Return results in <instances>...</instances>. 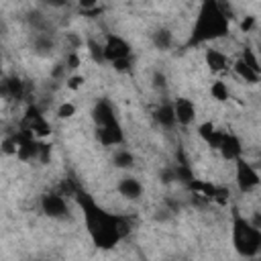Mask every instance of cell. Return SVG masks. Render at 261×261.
I'll return each mask as SVG.
<instances>
[{
  "label": "cell",
  "mask_w": 261,
  "mask_h": 261,
  "mask_svg": "<svg viewBox=\"0 0 261 261\" xmlns=\"http://www.w3.org/2000/svg\"><path fill=\"white\" fill-rule=\"evenodd\" d=\"M96 137H98V143L104 145V147H114V145H120L124 141V135H122V128H120L118 120L100 124L96 128Z\"/></svg>",
  "instance_id": "obj_7"
},
{
  "label": "cell",
  "mask_w": 261,
  "mask_h": 261,
  "mask_svg": "<svg viewBox=\"0 0 261 261\" xmlns=\"http://www.w3.org/2000/svg\"><path fill=\"white\" fill-rule=\"evenodd\" d=\"M210 96H212L216 102H226V100L230 98L228 86H226L222 80H214L212 86H210Z\"/></svg>",
  "instance_id": "obj_18"
},
{
  "label": "cell",
  "mask_w": 261,
  "mask_h": 261,
  "mask_svg": "<svg viewBox=\"0 0 261 261\" xmlns=\"http://www.w3.org/2000/svg\"><path fill=\"white\" fill-rule=\"evenodd\" d=\"M133 163H135V157H133L130 151H126V149H118V151L114 153V165H116V167H120V169H128V167H133Z\"/></svg>",
  "instance_id": "obj_19"
},
{
  "label": "cell",
  "mask_w": 261,
  "mask_h": 261,
  "mask_svg": "<svg viewBox=\"0 0 261 261\" xmlns=\"http://www.w3.org/2000/svg\"><path fill=\"white\" fill-rule=\"evenodd\" d=\"M82 65V61H80V55L75 53V51H71L69 55H67V59H65V67H69V69H77Z\"/></svg>",
  "instance_id": "obj_23"
},
{
  "label": "cell",
  "mask_w": 261,
  "mask_h": 261,
  "mask_svg": "<svg viewBox=\"0 0 261 261\" xmlns=\"http://www.w3.org/2000/svg\"><path fill=\"white\" fill-rule=\"evenodd\" d=\"M84 82H86V77H84V75H77V73H75V75H69V77L65 80V88H67V90H73V92H75V90H80V88L84 86Z\"/></svg>",
  "instance_id": "obj_21"
},
{
  "label": "cell",
  "mask_w": 261,
  "mask_h": 261,
  "mask_svg": "<svg viewBox=\"0 0 261 261\" xmlns=\"http://www.w3.org/2000/svg\"><path fill=\"white\" fill-rule=\"evenodd\" d=\"M232 71H234V75H239L243 82H247V84H251V86H255L257 82H259V75H261V71H257V69H253L249 63H245L241 57L237 59V61H232Z\"/></svg>",
  "instance_id": "obj_14"
},
{
  "label": "cell",
  "mask_w": 261,
  "mask_h": 261,
  "mask_svg": "<svg viewBox=\"0 0 261 261\" xmlns=\"http://www.w3.org/2000/svg\"><path fill=\"white\" fill-rule=\"evenodd\" d=\"M232 245L241 257H255L261 249V230L241 214L232 218Z\"/></svg>",
  "instance_id": "obj_3"
},
{
  "label": "cell",
  "mask_w": 261,
  "mask_h": 261,
  "mask_svg": "<svg viewBox=\"0 0 261 261\" xmlns=\"http://www.w3.org/2000/svg\"><path fill=\"white\" fill-rule=\"evenodd\" d=\"M88 47H90V55L94 61H104V53H102V45L96 43V41H88Z\"/></svg>",
  "instance_id": "obj_22"
},
{
  "label": "cell",
  "mask_w": 261,
  "mask_h": 261,
  "mask_svg": "<svg viewBox=\"0 0 261 261\" xmlns=\"http://www.w3.org/2000/svg\"><path fill=\"white\" fill-rule=\"evenodd\" d=\"M222 130H218L212 122H202L200 126H198V137L208 145V147H212V149H218V145H220V141H222Z\"/></svg>",
  "instance_id": "obj_13"
},
{
  "label": "cell",
  "mask_w": 261,
  "mask_h": 261,
  "mask_svg": "<svg viewBox=\"0 0 261 261\" xmlns=\"http://www.w3.org/2000/svg\"><path fill=\"white\" fill-rule=\"evenodd\" d=\"M80 202L84 204L86 224H88V230H90L94 243H96L98 247H102V249L114 247V245L122 239V234H124V230H126V226L122 224V220H120L118 216H112V214L104 212L102 208H98V206H96L92 200H88V198H84V200L80 198Z\"/></svg>",
  "instance_id": "obj_1"
},
{
  "label": "cell",
  "mask_w": 261,
  "mask_h": 261,
  "mask_svg": "<svg viewBox=\"0 0 261 261\" xmlns=\"http://www.w3.org/2000/svg\"><path fill=\"white\" fill-rule=\"evenodd\" d=\"M77 4H80L82 10H92V8L98 6V0H77Z\"/></svg>",
  "instance_id": "obj_25"
},
{
  "label": "cell",
  "mask_w": 261,
  "mask_h": 261,
  "mask_svg": "<svg viewBox=\"0 0 261 261\" xmlns=\"http://www.w3.org/2000/svg\"><path fill=\"white\" fill-rule=\"evenodd\" d=\"M226 33H228V16L220 8V4L216 0H202L192 41L194 43L214 41V39L224 37Z\"/></svg>",
  "instance_id": "obj_2"
},
{
  "label": "cell",
  "mask_w": 261,
  "mask_h": 261,
  "mask_svg": "<svg viewBox=\"0 0 261 261\" xmlns=\"http://www.w3.org/2000/svg\"><path fill=\"white\" fill-rule=\"evenodd\" d=\"M218 151L222 153V157L226 161H234V159L243 157V145H241L239 137H234V135H226L224 133L222 135V141L218 145Z\"/></svg>",
  "instance_id": "obj_11"
},
{
  "label": "cell",
  "mask_w": 261,
  "mask_h": 261,
  "mask_svg": "<svg viewBox=\"0 0 261 261\" xmlns=\"http://www.w3.org/2000/svg\"><path fill=\"white\" fill-rule=\"evenodd\" d=\"M73 114H75V104H71V102L59 104V108H57V116L59 118H71Z\"/></svg>",
  "instance_id": "obj_20"
},
{
  "label": "cell",
  "mask_w": 261,
  "mask_h": 261,
  "mask_svg": "<svg viewBox=\"0 0 261 261\" xmlns=\"http://www.w3.org/2000/svg\"><path fill=\"white\" fill-rule=\"evenodd\" d=\"M155 118H157V122H159L161 126H165V128H171V126L175 124L173 106H171V104H163V106H159V108L155 110Z\"/></svg>",
  "instance_id": "obj_16"
},
{
  "label": "cell",
  "mask_w": 261,
  "mask_h": 261,
  "mask_svg": "<svg viewBox=\"0 0 261 261\" xmlns=\"http://www.w3.org/2000/svg\"><path fill=\"white\" fill-rule=\"evenodd\" d=\"M153 45L161 51H167L171 45H173V35L169 29H159L153 33Z\"/></svg>",
  "instance_id": "obj_17"
},
{
  "label": "cell",
  "mask_w": 261,
  "mask_h": 261,
  "mask_svg": "<svg viewBox=\"0 0 261 261\" xmlns=\"http://www.w3.org/2000/svg\"><path fill=\"white\" fill-rule=\"evenodd\" d=\"M234 163H237L234 177H237V186H239V190H241L243 194L253 192V190L259 186V171H257L249 161H245L243 157L234 159Z\"/></svg>",
  "instance_id": "obj_4"
},
{
  "label": "cell",
  "mask_w": 261,
  "mask_h": 261,
  "mask_svg": "<svg viewBox=\"0 0 261 261\" xmlns=\"http://www.w3.org/2000/svg\"><path fill=\"white\" fill-rule=\"evenodd\" d=\"M102 53H104V61L112 63V61L130 57V45L118 35H108L106 43L102 45Z\"/></svg>",
  "instance_id": "obj_5"
},
{
  "label": "cell",
  "mask_w": 261,
  "mask_h": 261,
  "mask_svg": "<svg viewBox=\"0 0 261 261\" xmlns=\"http://www.w3.org/2000/svg\"><path fill=\"white\" fill-rule=\"evenodd\" d=\"M41 208L49 218H63L67 214V202L59 194H45L41 198Z\"/></svg>",
  "instance_id": "obj_9"
},
{
  "label": "cell",
  "mask_w": 261,
  "mask_h": 261,
  "mask_svg": "<svg viewBox=\"0 0 261 261\" xmlns=\"http://www.w3.org/2000/svg\"><path fill=\"white\" fill-rule=\"evenodd\" d=\"M118 194L122 198H126V200H139L143 196V186H141V181L137 177L126 175V177H122L118 181Z\"/></svg>",
  "instance_id": "obj_12"
},
{
  "label": "cell",
  "mask_w": 261,
  "mask_h": 261,
  "mask_svg": "<svg viewBox=\"0 0 261 261\" xmlns=\"http://www.w3.org/2000/svg\"><path fill=\"white\" fill-rule=\"evenodd\" d=\"M47 6H51V8H61V6H65L67 4V0H43Z\"/></svg>",
  "instance_id": "obj_27"
},
{
  "label": "cell",
  "mask_w": 261,
  "mask_h": 261,
  "mask_svg": "<svg viewBox=\"0 0 261 261\" xmlns=\"http://www.w3.org/2000/svg\"><path fill=\"white\" fill-rule=\"evenodd\" d=\"M253 24H255V16H247V18L241 22V29H243L245 33H249V31L253 29Z\"/></svg>",
  "instance_id": "obj_26"
},
{
  "label": "cell",
  "mask_w": 261,
  "mask_h": 261,
  "mask_svg": "<svg viewBox=\"0 0 261 261\" xmlns=\"http://www.w3.org/2000/svg\"><path fill=\"white\" fill-rule=\"evenodd\" d=\"M204 61H206V65H208V69L212 71V73H220V71H226L230 65V59L226 57V53H222L220 49H216V47H210V49H206V53H204Z\"/></svg>",
  "instance_id": "obj_10"
},
{
  "label": "cell",
  "mask_w": 261,
  "mask_h": 261,
  "mask_svg": "<svg viewBox=\"0 0 261 261\" xmlns=\"http://www.w3.org/2000/svg\"><path fill=\"white\" fill-rule=\"evenodd\" d=\"M173 106V114H175V124L188 126L196 120V104L190 98H175Z\"/></svg>",
  "instance_id": "obj_8"
},
{
  "label": "cell",
  "mask_w": 261,
  "mask_h": 261,
  "mask_svg": "<svg viewBox=\"0 0 261 261\" xmlns=\"http://www.w3.org/2000/svg\"><path fill=\"white\" fill-rule=\"evenodd\" d=\"M22 128L31 130L37 139H45V137L51 135V124L45 120V116L35 106H29V110L24 114V120H22Z\"/></svg>",
  "instance_id": "obj_6"
},
{
  "label": "cell",
  "mask_w": 261,
  "mask_h": 261,
  "mask_svg": "<svg viewBox=\"0 0 261 261\" xmlns=\"http://www.w3.org/2000/svg\"><path fill=\"white\" fill-rule=\"evenodd\" d=\"M165 84H167L165 75H163L161 71H155V73H153V86H155V88H165Z\"/></svg>",
  "instance_id": "obj_24"
},
{
  "label": "cell",
  "mask_w": 261,
  "mask_h": 261,
  "mask_svg": "<svg viewBox=\"0 0 261 261\" xmlns=\"http://www.w3.org/2000/svg\"><path fill=\"white\" fill-rule=\"evenodd\" d=\"M92 118H94V122H96L98 126H100V124H106V122L116 120L112 104H110L108 100H100V102L94 106V110H92Z\"/></svg>",
  "instance_id": "obj_15"
}]
</instances>
